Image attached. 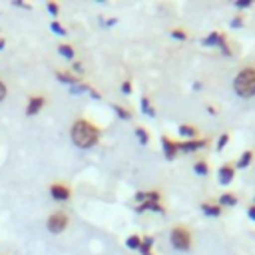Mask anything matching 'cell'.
I'll list each match as a JSON object with an SVG mask.
<instances>
[{"label": "cell", "instance_id": "obj_6", "mask_svg": "<svg viewBox=\"0 0 255 255\" xmlns=\"http://www.w3.org/2000/svg\"><path fill=\"white\" fill-rule=\"evenodd\" d=\"M44 104H46V100H44L42 96H34V98H30V102H28V108H26V114H28V116H34V114H38V112L44 108Z\"/></svg>", "mask_w": 255, "mask_h": 255}, {"label": "cell", "instance_id": "obj_16", "mask_svg": "<svg viewBox=\"0 0 255 255\" xmlns=\"http://www.w3.org/2000/svg\"><path fill=\"white\" fill-rule=\"evenodd\" d=\"M56 78L58 80H62L64 84H68V86H74L78 80L76 78H72V76H68V74H64V72H56Z\"/></svg>", "mask_w": 255, "mask_h": 255}, {"label": "cell", "instance_id": "obj_31", "mask_svg": "<svg viewBox=\"0 0 255 255\" xmlns=\"http://www.w3.org/2000/svg\"><path fill=\"white\" fill-rule=\"evenodd\" d=\"M247 215H249V219H253V221H255V205L247 207Z\"/></svg>", "mask_w": 255, "mask_h": 255}, {"label": "cell", "instance_id": "obj_4", "mask_svg": "<svg viewBox=\"0 0 255 255\" xmlns=\"http://www.w3.org/2000/svg\"><path fill=\"white\" fill-rule=\"evenodd\" d=\"M46 225H48V229H50L52 233H62V231L66 229V225H68V217H66V213H64V211L52 213V215L48 217Z\"/></svg>", "mask_w": 255, "mask_h": 255}, {"label": "cell", "instance_id": "obj_12", "mask_svg": "<svg viewBox=\"0 0 255 255\" xmlns=\"http://www.w3.org/2000/svg\"><path fill=\"white\" fill-rule=\"evenodd\" d=\"M237 203V197L233 195V193H223L221 197H219V207L221 205H227V207H233Z\"/></svg>", "mask_w": 255, "mask_h": 255}, {"label": "cell", "instance_id": "obj_28", "mask_svg": "<svg viewBox=\"0 0 255 255\" xmlns=\"http://www.w3.org/2000/svg\"><path fill=\"white\" fill-rule=\"evenodd\" d=\"M235 6H237V8H249V6H251V0H237Z\"/></svg>", "mask_w": 255, "mask_h": 255}, {"label": "cell", "instance_id": "obj_11", "mask_svg": "<svg viewBox=\"0 0 255 255\" xmlns=\"http://www.w3.org/2000/svg\"><path fill=\"white\" fill-rule=\"evenodd\" d=\"M201 211L209 217H219L221 215V207L219 205H213V203H201Z\"/></svg>", "mask_w": 255, "mask_h": 255}, {"label": "cell", "instance_id": "obj_3", "mask_svg": "<svg viewBox=\"0 0 255 255\" xmlns=\"http://www.w3.org/2000/svg\"><path fill=\"white\" fill-rule=\"evenodd\" d=\"M171 245L175 249H179V251L189 249V233H187L185 227H175L171 231Z\"/></svg>", "mask_w": 255, "mask_h": 255}, {"label": "cell", "instance_id": "obj_32", "mask_svg": "<svg viewBox=\"0 0 255 255\" xmlns=\"http://www.w3.org/2000/svg\"><path fill=\"white\" fill-rule=\"evenodd\" d=\"M4 96H6V88H4V84L0 82V102L4 100Z\"/></svg>", "mask_w": 255, "mask_h": 255}, {"label": "cell", "instance_id": "obj_25", "mask_svg": "<svg viewBox=\"0 0 255 255\" xmlns=\"http://www.w3.org/2000/svg\"><path fill=\"white\" fill-rule=\"evenodd\" d=\"M227 141H229V135H227V133H223V135H219V139H217V149H223Z\"/></svg>", "mask_w": 255, "mask_h": 255}, {"label": "cell", "instance_id": "obj_5", "mask_svg": "<svg viewBox=\"0 0 255 255\" xmlns=\"http://www.w3.org/2000/svg\"><path fill=\"white\" fill-rule=\"evenodd\" d=\"M203 44H205V46H219L221 52H223L225 56H229V48H227V44H225V36H223V32H211V34L203 40Z\"/></svg>", "mask_w": 255, "mask_h": 255}, {"label": "cell", "instance_id": "obj_18", "mask_svg": "<svg viewBox=\"0 0 255 255\" xmlns=\"http://www.w3.org/2000/svg\"><path fill=\"white\" fill-rule=\"evenodd\" d=\"M141 110H143L147 116H151V118L155 116V110L149 106V100H147V98H141Z\"/></svg>", "mask_w": 255, "mask_h": 255}, {"label": "cell", "instance_id": "obj_34", "mask_svg": "<svg viewBox=\"0 0 255 255\" xmlns=\"http://www.w3.org/2000/svg\"><path fill=\"white\" fill-rule=\"evenodd\" d=\"M4 44H6V42H4V40H0V50L4 48Z\"/></svg>", "mask_w": 255, "mask_h": 255}, {"label": "cell", "instance_id": "obj_24", "mask_svg": "<svg viewBox=\"0 0 255 255\" xmlns=\"http://www.w3.org/2000/svg\"><path fill=\"white\" fill-rule=\"evenodd\" d=\"M114 110H116V114H118L120 118H124V120H129V114H128V110H124V108H120V106H114Z\"/></svg>", "mask_w": 255, "mask_h": 255}, {"label": "cell", "instance_id": "obj_33", "mask_svg": "<svg viewBox=\"0 0 255 255\" xmlns=\"http://www.w3.org/2000/svg\"><path fill=\"white\" fill-rule=\"evenodd\" d=\"M72 68H74V70H76V72H82V64H78V62H76V64H74V66H72Z\"/></svg>", "mask_w": 255, "mask_h": 255}, {"label": "cell", "instance_id": "obj_15", "mask_svg": "<svg viewBox=\"0 0 255 255\" xmlns=\"http://www.w3.org/2000/svg\"><path fill=\"white\" fill-rule=\"evenodd\" d=\"M251 159H253V153H251V151H243V155H241L239 161H237V167H247V165L251 163Z\"/></svg>", "mask_w": 255, "mask_h": 255}, {"label": "cell", "instance_id": "obj_23", "mask_svg": "<svg viewBox=\"0 0 255 255\" xmlns=\"http://www.w3.org/2000/svg\"><path fill=\"white\" fill-rule=\"evenodd\" d=\"M171 36H173L175 40H187V34H185L183 30H171Z\"/></svg>", "mask_w": 255, "mask_h": 255}, {"label": "cell", "instance_id": "obj_35", "mask_svg": "<svg viewBox=\"0 0 255 255\" xmlns=\"http://www.w3.org/2000/svg\"><path fill=\"white\" fill-rule=\"evenodd\" d=\"M147 255H153V253H147Z\"/></svg>", "mask_w": 255, "mask_h": 255}, {"label": "cell", "instance_id": "obj_2", "mask_svg": "<svg viewBox=\"0 0 255 255\" xmlns=\"http://www.w3.org/2000/svg\"><path fill=\"white\" fill-rule=\"evenodd\" d=\"M235 92L241 98H251L255 96V70L253 68H245L237 74L235 78Z\"/></svg>", "mask_w": 255, "mask_h": 255}, {"label": "cell", "instance_id": "obj_29", "mask_svg": "<svg viewBox=\"0 0 255 255\" xmlns=\"http://www.w3.org/2000/svg\"><path fill=\"white\" fill-rule=\"evenodd\" d=\"M231 26H233V28H241V26H243V20H241V16H235V18L231 20Z\"/></svg>", "mask_w": 255, "mask_h": 255}, {"label": "cell", "instance_id": "obj_1", "mask_svg": "<svg viewBox=\"0 0 255 255\" xmlns=\"http://www.w3.org/2000/svg\"><path fill=\"white\" fill-rule=\"evenodd\" d=\"M72 139L80 147H92L98 141V129L92 124L80 120L72 126Z\"/></svg>", "mask_w": 255, "mask_h": 255}, {"label": "cell", "instance_id": "obj_10", "mask_svg": "<svg viewBox=\"0 0 255 255\" xmlns=\"http://www.w3.org/2000/svg\"><path fill=\"white\" fill-rule=\"evenodd\" d=\"M203 143H205V141H183V143H177V151L189 153V151H195V149L203 147Z\"/></svg>", "mask_w": 255, "mask_h": 255}, {"label": "cell", "instance_id": "obj_14", "mask_svg": "<svg viewBox=\"0 0 255 255\" xmlns=\"http://www.w3.org/2000/svg\"><path fill=\"white\" fill-rule=\"evenodd\" d=\"M58 52H60L64 58H68V60H74V48H72V46H68V44H62V46L58 48Z\"/></svg>", "mask_w": 255, "mask_h": 255}, {"label": "cell", "instance_id": "obj_9", "mask_svg": "<svg viewBox=\"0 0 255 255\" xmlns=\"http://www.w3.org/2000/svg\"><path fill=\"white\" fill-rule=\"evenodd\" d=\"M50 193H52V197H54V199H60V201H66V199L70 197V191H68V187H64V185H58V183H54V185L50 187Z\"/></svg>", "mask_w": 255, "mask_h": 255}, {"label": "cell", "instance_id": "obj_22", "mask_svg": "<svg viewBox=\"0 0 255 255\" xmlns=\"http://www.w3.org/2000/svg\"><path fill=\"white\" fill-rule=\"evenodd\" d=\"M50 28H52V30H54V32H56L58 36H64V34H66V30H64V26H60L58 22H52V24H50Z\"/></svg>", "mask_w": 255, "mask_h": 255}, {"label": "cell", "instance_id": "obj_8", "mask_svg": "<svg viewBox=\"0 0 255 255\" xmlns=\"http://www.w3.org/2000/svg\"><path fill=\"white\" fill-rule=\"evenodd\" d=\"M161 145H163V153H165V157H167V159H173L175 153H177V143L171 141V139H167V137L163 135V137H161Z\"/></svg>", "mask_w": 255, "mask_h": 255}, {"label": "cell", "instance_id": "obj_20", "mask_svg": "<svg viewBox=\"0 0 255 255\" xmlns=\"http://www.w3.org/2000/svg\"><path fill=\"white\" fill-rule=\"evenodd\" d=\"M193 169H195V173H199V175H207V171H209V167H207L205 161H197V163L193 165Z\"/></svg>", "mask_w": 255, "mask_h": 255}, {"label": "cell", "instance_id": "obj_21", "mask_svg": "<svg viewBox=\"0 0 255 255\" xmlns=\"http://www.w3.org/2000/svg\"><path fill=\"white\" fill-rule=\"evenodd\" d=\"M135 135H137V139H139V143H141V145H145V143H147V133H145V129H143V128H135Z\"/></svg>", "mask_w": 255, "mask_h": 255}, {"label": "cell", "instance_id": "obj_13", "mask_svg": "<svg viewBox=\"0 0 255 255\" xmlns=\"http://www.w3.org/2000/svg\"><path fill=\"white\" fill-rule=\"evenodd\" d=\"M126 245H128L129 249H139V245H141V237H139V235H129V237L126 239Z\"/></svg>", "mask_w": 255, "mask_h": 255}, {"label": "cell", "instance_id": "obj_17", "mask_svg": "<svg viewBox=\"0 0 255 255\" xmlns=\"http://www.w3.org/2000/svg\"><path fill=\"white\" fill-rule=\"evenodd\" d=\"M153 245V239L151 237H145V239H141V245H139V251L143 253V255H147L149 253V247Z\"/></svg>", "mask_w": 255, "mask_h": 255}, {"label": "cell", "instance_id": "obj_27", "mask_svg": "<svg viewBox=\"0 0 255 255\" xmlns=\"http://www.w3.org/2000/svg\"><path fill=\"white\" fill-rule=\"evenodd\" d=\"M48 12H50L52 16H58V4H56V2H50V4H48Z\"/></svg>", "mask_w": 255, "mask_h": 255}, {"label": "cell", "instance_id": "obj_19", "mask_svg": "<svg viewBox=\"0 0 255 255\" xmlns=\"http://www.w3.org/2000/svg\"><path fill=\"white\" fill-rule=\"evenodd\" d=\"M179 133L183 137H193L195 135V128H191V126H179Z\"/></svg>", "mask_w": 255, "mask_h": 255}, {"label": "cell", "instance_id": "obj_30", "mask_svg": "<svg viewBox=\"0 0 255 255\" xmlns=\"http://www.w3.org/2000/svg\"><path fill=\"white\" fill-rule=\"evenodd\" d=\"M122 92H124V94H129V92H131L129 82H124V84H122Z\"/></svg>", "mask_w": 255, "mask_h": 255}, {"label": "cell", "instance_id": "obj_26", "mask_svg": "<svg viewBox=\"0 0 255 255\" xmlns=\"http://www.w3.org/2000/svg\"><path fill=\"white\" fill-rule=\"evenodd\" d=\"M135 201H137V203L147 201V191H137V193H135Z\"/></svg>", "mask_w": 255, "mask_h": 255}, {"label": "cell", "instance_id": "obj_7", "mask_svg": "<svg viewBox=\"0 0 255 255\" xmlns=\"http://www.w3.org/2000/svg\"><path fill=\"white\" fill-rule=\"evenodd\" d=\"M217 175H219V183L227 185V183L233 181V177H235V169H233L231 165H221L219 171H217Z\"/></svg>", "mask_w": 255, "mask_h": 255}]
</instances>
